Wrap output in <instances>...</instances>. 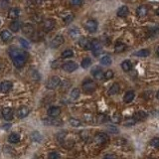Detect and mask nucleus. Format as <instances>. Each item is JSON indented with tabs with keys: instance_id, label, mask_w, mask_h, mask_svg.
<instances>
[{
	"instance_id": "nucleus-23",
	"label": "nucleus",
	"mask_w": 159,
	"mask_h": 159,
	"mask_svg": "<svg viewBox=\"0 0 159 159\" xmlns=\"http://www.w3.org/2000/svg\"><path fill=\"white\" fill-rule=\"evenodd\" d=\"M19 15H20V10L18 8H11L8 12V17L11 19L18 18Z\"/></svg>"
},
{
	"instance_id": "nucleus-42",
	"label": "nucleus",
	"mask_w": 159,
	"mask_h": 159,
	"mask_svg": "<svg viewBox=\"0 0 159 159\" xmlns=\"http://www.w3.org/2000/svg\"><path fill=\"white\" fill-rule=\"evenodd\" d=\"M48 157H49V159H60V154L57 152H51Z\"/></svg>"
},
{
	"instance_id": "nucleus-19",
	"label": "nucleus",
	"mask_w": 159,
	"mask_h": 159,
	"mask_svg": "<svg viewBox=\"0 0 159 159\" xmlns=\"http://www.w3.org/2000/svg\"><path fill=\"white\" fill-rule=\"evenodd\" d=\"M134 97H135L134 92H133V90H128V92L125 93L124 97H123V102L126 103H129L134 100Z\"/></svg>"
},
{
	"instance_id": "nucleus-2",
	"label": "nucleus",
	"mask_w": 159,
	"mask_h": 159,
	"mask_svg": "<svg viewBox=\"0 0 159 159\" xmlns=\"http://www.w3.org/2000/svg\"><path fill=\"white\" fill-rule=\"evenodd\" d=\"M61 84V79L58 76H53L50 79H48L46 83V88L48 90H55Z\"/></svg>"
},
{
	"instance_id": "nucleus-21",
	"label": "nucleus",
	"mask_w": 159,
	"mask_h": 159,
	"mask_svg": "<svg viewBox=\"0 0 159 159\" xmlns=\"http://www.w3.org/2000/svg\"><path fill=\"white\" fill-rule=\"evenodd\" d=\"M29 114V108L27 107H21L17 112V117L19 118H24Z\"/></svg>"
},
{
	"instance_id": "nucleus-47",
	"label": "nucleus",
	"mask_w": 159,
	"mask_h": 159,
	"mask_svg": "<svg viewBox=\"0 0 159 159\" xmlns=\"http://www.w3.org/2000/svg\"><path fill=\"white\" fill-rule=\"evenodd\" d=\"M156 98H157V100H159V90H158L157 94H156Z\"/></svg>"
},
{
	"instance_id": "nucleus-31",
	"label": "nucleus",
	"mask_w": 159,
	"mask_h": 159,
	"mask_svg": "<svg viewBox=\"0 0 159 159\" xmlns=\"http://www.w3.org/2000/svg\"><path fill=\"white\" fill-rule=\"evenodd\" d=\"M69 35L71 36V38H73V39H76L77 37H79L81 35V32L80 30L78 28H72L69 31Z\"/></svg>"
},
{
	"instance_id": "nucleus-32",
	"label": "nucleus",
	"mask_w": 159,
	"mask_h": 159,
	"mask_svg": "<svg viewBox=\"0 0 159 159\" xmlns=\"http://www.w3.org/2000/svg\"><path fill=\"white\" fill-rule=\"evenodd\" d=\"M90 65H92V59H90V58H89V57L85 58V59H83L82 64H81L82 68H84V69H88V68H89Z\"/></svg>"
},
{
	"instance_id": "nucleus-4",
	"label": "nucleus",
	"mask_w": 159,
	"mask_h": 159,
	"mask_svg": "<svg viewBox=\"0 0 159 159\" xmlns=\"http://www.w3.org/2000/svg\"><path fill=\"white\" fill-rule=\"evenodd\" d=\"M90 50L93 51V54H94L95 57H98V55L102 53V44H100V42L98 41L97 39H94L92 41V48H90Z\"/></svg>"
},
{
	"instance_id": "nucleus-25",
	"label": "nucleus",
	"mask_w": 159,
	"mask_h": 159,
	"mask_svg": "<svg viewBox=\"0 0 159 159\" xmlns=\"http://www.w3.org/2000/svg\"><path fill=\"white\" fill-rule=\"evenodd\" d=\"M120 66H122V69L124 71V72H129V71L132 69V64H131L130 61H128V60L123 61Z\"/></svg>"
},
{
	"instance_id": "nucleus-3",
	"label": "nucleus",
	"mask_w": 159,
	"mask_h": 159,
	"mask_svg": "<svg viewBox=\"0 0 159 159\" xmlns=\"http://www.w3.org/2000/svg\"><path fill=\"white\" fill-rule=\"evenodd\" d=\"M97 89V84L92 80H86L83 83V90L87 94H90V93L95 92Z\"/></svg>"
},
{
	"instance_id": "nucleus-40",
	"label": "nucleus",
	"mask_w": 159,
	"mask_h": 159,
	"mask_svg": "<svg viewBox=\"0 0 159 159\" xmlns=\"http://www.w3.org/2000/svg\"><path fill=\"white\" fill-rule=\"evenodd\" d=\"M113 76H114V74H113L112 71L108 70L105 73V80H110V79H112V78H113Z\"/></svg>"
},
{
	"instance_id": "nucleus-5",
	"label": "nucleus",
	"mask_w": 159,
	"mask_h": 159,
	"mask_svg": "<svg viewBox=\"0 0 159 159\" xmlns=\"http://www.w3.org/2000/svg\"><path fill=\"white\" fill-rule=\"evenodd\" d=\"M95 141L98 144H105L110 141V137L105 132H98L95 136Z\"/></svg>"
},
{
	"instance_id": "nucleus-44",
	"label": "nucleus",
	"mask_w": 159,
	"mask_h": 159,
	"mask_svg": "<svg viewBox=\"0 0 159 159\" xmlns=\"http://www.w3.org/2000/svg\"><path fill=\"white\" fill-rule=\"evenodd\" d=\"M74 19V16H73V15H68L67 17H65L64 18V21H65V23L66 24H69V23H71V22H72V20Z\"/></svg>"
},
{
	"instance_id": "nucleus-28",
	"label": "nucleus",
	"mask_w": 159,
	"mask_h": 159,
	"mask_svg": "<svg viewBox=\"0 0 159 159\" xmlns=\"http://www.w3.org/2000/svg\"><path fill=\"white\" fill-rule=\"evenodd\" d=\"M8 140L11 143H18L20 141V135L18 133H11L8 137Z\"/></svg>"
},
{
	"instance_id": "nucleus-34",
	"label": "nucleus",
	"mask_w": 159,
	"mask_h": 159,
	"mask_svg": "<svg viewBox=\"0 0 159 159\" xmlns=\"http://www.w3.org/2000/svg\"><path fill=\"white\" fill-rule=\"evenodd\" d=\"M80 95H81L80 90L76 88V89H73V90H72V92H71V95H71V98H72V100H77V98L80 97Z\"/></svg>"
},
{
	"instance_id": "nucleus-16",
	"label": "nucleus",
	"mask_w": 159,
	"mask_h": 159,
	"mask_svg": "<svg viewBox=\"0 0 159 159\" xmlns=\"http://www.w3.org/2000/svg\"><path fill=\"white\" fill-rule=\"evenodd\" d=\"M148 13V7L146 5H140L136 8V15L138 17H144Z\"/></svg>"
},
{
	"instance_id": "nucleus-26",
	"label": "nucleus",
	"mask_w": 159,
	"mask_h": 159,
	"mask_svg": "<svg viewBox=\"0 0 159 159\" xmlns=\"http://www.w3.org/2000/svg\"><path fill=\"white\" fill-rule=\"evenodd\" d=\"M136 122H138V120H144L146 117H147V114H146V112H142V110H140V112H137L134 114V117Z\"/></svg>"
},
{
	"instance_id": "nucleus-46",
	"label": "nucleus",
	"mask_w": 159,
	"mask_h": 159,
	"mask_svg": "<svg viewBox=\"0 0 159 159\" xmlns=\"http://www.w3.org/2000/svg\"><path fill=\"white\" fill-rule=\"evenodd\" d=\"M103 159H117V156H115L114 154H107L103 156Z\"/></svg>"
},
{
	"instance_id": "nucleus-9",
	"label": "nucleus",
	"mask_w": 159,
	"mask_h": 159,
	"mask_svg": "<svg viewBox=\"0 0 159 159\" xmlns=\"http://www.w3.org/2000/svg\"><path fill=\"white\" fill-rule=\"evenodd\" d=\"M65 42V39L62 35H57L54 37V39L51 41V47L52 48H58L61 45H63V43Z\"/></svg>"
},
{
	"instance_id": "nucleus-15",
	"label": "nucleus",
	"mask_w": 159,
	"mask_h": 159,
	"mask_svg": "<svg viewBox=\"0 0 159 159\" xmlns=\"http://www.w3.org/2000/svg\"><path fill=\"white\" fill-rule=\"evenodd\" d=\"M2 117L6 120H11L13 118V110L11 107H4L2 110Z\"/></svg>"
},
{
	"instance_id": "nucleus-29",
	"label": "nucleus",
	"mask_w": 159,
	"mask_h": 159,
	"mask_svg": "<svg viewBox=\"0 0 159 159\" xmlns=\"http://www.w3.org/2000/svg\"><path fill=\"white\" fill-rule=\"evenodd\" d=\"M112 58L110 56H107V55H105V56H103L100 58V64L103 65V66H110L112 65Z\"/></svg>"
},
{
	"instance_id": "nucleus-8",
	"label": "nucleus",
	"mask_w": 159,
	"mask_h": 159,
	"mask_svg": "<svg viewBox=\"0 0 159 159\" xmlns=\"http://www.w3.org/2000/svg\"><path fill=\"white\" fill-rule=\"evenodd\" d=\"M22 32H23L24 35H27V36H33V34H35V28L32 24L27 23L23 25L22 27Z\"/></svg>"
},
{
	"instance_id": "nucleus-38",
	"label": "nucleus",
	"mask_w": 159,
	"mask_h": 159,
	"mask_svg": "<svg viewBox=\"0 0 159 159\" xmlns=\"http://www.w3.org/2000/svg\"><path fill=\"white\" fill-rule=\"evenodd\" d=\"M135 122H136V120L134 117H129L124 120V124L126 125V126H130V125L135 124Z\"/></svg>"
},
{
	"instance_id": "nucleus-30",
	"label": "nucleus",
	"mask_w": 159,
	"mask_h": 159,
	"mask_svg": "<svg viewBox=\"0 0 159 159\" xmlns=\"http://www.w3.org/2000/svg\"><path fill=\"white\" fill-rule=\"evenodd\" d=\"M149 53L150 52L148 49H141V50H139V51L135 52L134 55L137 57H147V56H149Z\"/></svg>"
},
{
	"instance_id": "nucleus-35",
	"label": "nucleus",
	"mask_w": 159,
	"mask_h": 159,
	"mask_svg": "<svg viewBox=\"0 0 159 159\" xmlns=\"http://www.w3.org/2000/svg\"><path fill=\"white\" fill-rule=\"evenodd\" d=\"M122 114H120V113H114V114L112 117V122L113 123L122 122Z\"/></svg>"
},
{
	"instance_id": "nucleus-37",
	"label": "nucleus",
	"mask_w": 159,
	"mask_h": 159,
	"mask_svg": "<svg viewBox=\"0 0 159 159\" xmlns=\"http://www.w3.org/2000/svg\"><path fill=\"white\" fill-rule=\"evenodd\" d=\"M70 124L71 125H73L74 127H78V126H80L81 124H82V122H80L79 119H77V118H70Z\"/></svg>"
},
{
	"instance_id": "nucleus-49",
	"label": "nucleus",
	"mask_w": 159,
	"mask_h": 159,
	"mask_svg": "<svg viewBox=\"0 0 159 159\" xmlns=\"http://www.w3.org/2000/svg\"><path fill=\"white\" fill-rule=\"evenodd\" d=\"M157 14H158V16H159V10H158V11H157Z\"/></svg>"
},
{
	"instance_id": "nucleus-17",
	"label": "nucleus",
	"mask_w": 159,
	"mask_h": 159,
	"mask_svg": "<svg viewBox=\"0 0 159 159\" xmlns=\"http://www.w3.org/2000/svg\"><path fill=\"white\" fill-rule=\"evenodd\" d=\"M48 115L51 117H56L58 115H60V113H61V108L58 107H51L48 110Z\"/></svg>"
},
{
	"instance_id": "nucleus-1",
	"label": "nucleus",
	"mask_w": 159,
	"mask_h": 159,
	"mask_svg": "<svg viewBox=\"0 0 159 159\" xmlns=\"http://www.w3.org/2000/svg\"><path fill=\"white\" fill-rule=\"evenodd\" d=\"M9 56L11 57L13 64L16 68H22L27 62V54L17 48H12L9 51Z\"/></svg>"
},
{
	"instance_id": "nucleus-41",
	"label": "nucleus",
	"mask_w": 159,
	"mask_h": 159,
	"mask_svg": "<svg viewBox=\"0 0 159 159\" xmlns=\"http://www.w3.org/2000/svg\"><path fill=\"white\" fill-rule=\"evenodd\" d=\"M107 130L110 133H113V134H117V133H118V129L115 126H113V125H110V126L107 127Z\"/></svg>"
},
{
	"instance_id": "nucleus-24",
	"label": "nucleus",
	"mask_w": 159,
	"mask_h": 159,
	"mask_svg": "<svg viewBox=\"0 0 159 159\" xmlns=\"http://www.w3.org/2000/svg\"><path fill=\"white\" fill-rule=\"evenodd\" d=\"M125 49H126V45H125L124 43H117L114 46V52L117 53V54L122 53Z\"/></svg>"
},
{
	"instance_id": "nucleus-6",
	"label": "nucleus",
	"mask_w": 159,
	"mask_h": 159,
	"mask_svg": "<svg viewBox=\"0 0 159 159\" xmlns=\"http://www.w3.org/2000/svg\"><path fill=\"white\" fill-rule=\"evenodd\" d=\"M98 26V22L95 21V20H93V19L88 20V21L85 23V28H86V30H87V31H89L90 33L97 32Z\"/></svg>"
},
{
	"instance_id": "nucleus-11",
	"label": "nucleus",
	"mask_w": 159,
	"mask_h": 159,
	"mask_svg": "<svg viewBox=\"0 0 159 159\" xmlns=\"http://www.w3.org/2000/svg\"><path fill=\"white\" fill-rule=\"evenodd\" d=\"M79 45L81 48H83L85 50H90V48H92V41H90L86 37H82L79 40Z\"/></svg>"
},
{
	"instance_id": "nucleus-27",
	"label": "nucleus",
	"mask_w": 159,
	"mask_h": 159,
	"mask_svg": "<svg viewBox=\"0 0 159 159\" xmlns=\"http://www.w3.org/2000/svg\"><path fill=\"white\" fill-rule=\"evenodd\" d=\"M118 92H119V85L118 84H113L112 87H110V89L108 90V94L110 95H117L118 94Z\"/></svg>"
},
{
	"instance_id": "nucleus-45",
	"label": "nucleus",
	"mask_w": 159,
	"mask_h": 159,
	"mask_svg": "<svg viewBox=\"0 0 159 159\" xmlns=\"http://www.w3.org/2000/svg\"><path fill=\"white\" fill-rule=\"evenodd\" d=\"M71 3L75 5V6H80L83 3V0H71Z\"/></svg>"
},
{
	"instance_id": "nucleus-50",
	"label": "nucleus",
	"mask_w": 159,
	"mask_h": 159,
	"mask_svg": "<svg viewBox=\"0 0 159 159\" xmlns=\"http://www.w3.org/2000/svg\"><path fill=\"white\" fill-rule=\"evenodd\" d=\"M0 70H1V65H0Z\"/></svg>"
},
{
	"instance_id": "nucleus-13",
	"label": "nucleus",
	"mask_w": 159,
	"mask_h": 159,
	"mask_svg": "<svg viewBox=\"0 0 159 159\" xmlns=\"http://www.w3.org/2000/svg\"><path fill=\"white\" fill-rule=\"evenodd\" d=\"M43 122H44L45 124L47 125H54V126H59V125H62V120L60 119H57V118L55 117H51L50 118H45V119H43Z\"/></svg>"
},
{
	"instance_id": "nucleus-7",
	"label": "nucleus",
	"mask_w": 159,
	"mask_h": 159,
	"mask_svg": "<svg viewBox=\"0 0 159 159\" xmlns=\"http://www.w3.org/2000/svg\"><path fill=\"white\" fill-rule=\"evenodd\" d=\"M62 69L65 71V72H68V73H72L74 72L78 69V65L76 64L75 62H67L65 64L62 65Z\"/></svg>"
},
{
	"instance_id": "nucleus-36",
	"label": "nucleus",
	"mask_w": 159,
	"mask_h": 159,
	"mask_svg": "<svg viewBox=\"0 0 159 159\" xmlns=\"http://www.w3.org/2000/svg\"><path fill=\"white\" fill-rule=\"evenodd\" d=\"M107 119H108V117L105 114H102H102H98L97 117V122L98 123H105V122H107Z\"/></svg>"
},
{
	"instance_id": "nucleus-39",
	"label": "nucleus",
	"mask_w": 159,
	"mask_h": 159,
	"mask_svg": "<svg viewBox=\"0 0 159 159\" xmlns=\"http://www.w3.org/2000/svg\"><path fill=\"white\" fill-rule=\"evenodd\" d=\"M151 146H153L154 148H159V137H154L152 138L150 141Z\"/></svg>"
},
{
	"instance_id": "nucleus-14",
	"label": "nucleus",
	"mask_w": 159,
	"mask_h": 159,
	"mask_svg": "<svg viewBox=\"0 0 159 159\" xmlns=\"http://www.w3.org/2000/svg\"><path fill=\"white\" fill-rule=\"evenodd\" d=\"M11 89H12V83L9 82V81H3L0 84V92L3 93V94H7Z\"/></svg>"
},
{
	"instance_id": "nucleus-18",
	"label": "nucleus",
	"mask_w": 159,
	"mask_h": 159,
	"mask_svg": "<svg viewBox=\"0 0 159 159\" xmlns=\"http://www.w3.org/2000/svg\"><path fill=\"white\" fill-rule=\"evenodd\" d=\"M128 13H129V9H128L127 6H125V5H123V6L119 7V8L117 9V16L118 17H122V18H124V17H126Z\"/></svg>"
},
{
	"instance_id": "nucleus-22",
	"label": "nucleus",
	"mask_w": 159,
	"mask_h": 159,
	"mask_svg": "<svg viewBox=\"0 0 159 159\" xmlns=\"http://www.w3.org/2000/svg\"><path fill=\"white\" fill-rule=\"evenodd\" d=\"M9 28L12 32H18L21 29V22L18 21V20H15V21H13L10 24Z\"/></svg>"
},
{
	"instance_id": "nucleus-33",
	"label": "nucleus",
	"mask_w": 159,
	"mask_h": 159,
	"mask_svg": "<svg viewBox=\"0 0 159 159\" xmlns=\"http://www.w3.org/2000/svg\"><path fill=\"white\" fill-rule=\"evenodd\" d=\"M73 56H74V52H73V50H71V49L65 50V51H63V53H62V58H64V59L72 58Z\"/></svg>"
},
{
	"instance_id": "nucleus-43",
	"label": "nucleus",
	"mask_w": 159,
	"mask_h": 159,
	"mask_svg": "<svg viewBox=\"0 0 159 159\" xmlns=\"http://www.w3.org/2000/svg\"><path fill=\"white\" fill-rule=\"evenodd\" d=\"M19 42H20V44L22 45L24 48H28L30 47V45H29V42L28 41H26V40H24V39H19Z\"/></svg>"
},
{
	"instance_id": "nucleus-48",
	"label": "nucleus",
	"mask_w": 159,
	"mask_h": 159,
	"mask_svg": "<svg viewBox=\"0 0 159 159\" xmlns=\"http://www.w3.org/2000/svg\"><path fill=\"white\" fill-rule=\"evenodd\" d=\"M157 55H158V57H159V47H158V49H157Z\"/></svg>"
},
{
	"instance_id": "nucleus-12",
	"label": "nucleus",
	"mask_w": 159,
	"mask_h": 159,
	"mask_svg": "<svg viewBox=\"0 0 159 159\" xmlns=\"http://www.w3.org/2000/svg\"><path fill=\"white\" fill-rule=\"evenodd\" d=\"M90 73H92L93 77H94L95 80H102V79H105V73H103L98 67H95L94 69L92 70V72H90Z\"/></svg>"
},
{
	"instance_id": "nucleus-20",
	"label": "nucleus",
	"mask_w": 159,
	"mask_h": 159,
	"mask_svg": "<svg viewBox=\"0 0 159 159\" xmlns=\"http://www.w3.org/2000/svg\"><path fill=\"white\" fill-rule=\"evenodd\" d=\"M0 39L3 42H8L12 39V34L7 30H3L2 32H0Z\"/></svg>"
},
{
	"instance_id": "nucleus-10",
	"label": "nucleus",
	"mask_w": 159,
	"mask_h": 159,
	"mask_svg": "<svg viewBox=\"0 0 159 159\" xmlns=\"http://www.w3.org/2000/svg\"><path fill=\"white\" fill-rule=\"evenodd\" d=\"M55 25H56V22H55L54 19H46L43 22V28L46 32H49L54 29Z\"/></svg>"
}]
</instances>
